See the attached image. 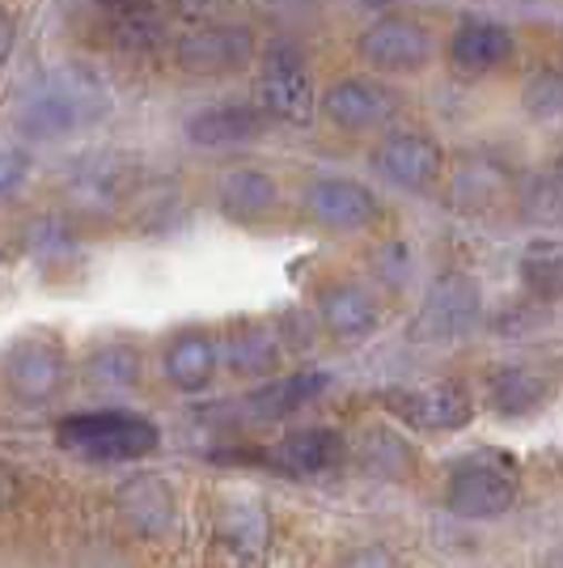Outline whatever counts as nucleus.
<instances>
[{"instance_id": "1", "label": "nucleus", "mask_w": 563, "mask_h": 568, "mask_svg": "<svg viewBox=\"0 0 563 568\" xmlns=\"http://www.w3.org/2000/svg\"><path fill=\"white\" fill-rule=\"evenodd\" d=\"M106 111H111V98L94 72L60 64V69L43 72L18 98V128L34 141H60V136L94 128Z\"/></svg>"}, {"instance_id": "14", "label": "nucleus", "mask_w": 563, "mask_h": 568, "mask_svg": "<svg viewBox=\"0 0 563 568\" xmlns=\"http://www.w3.org/2000/svg\"><path fill=\"white\" fill-rule=\"evenodd\" d=\"M272 119L263 115V106L250 102H216L208 111L191 115L187 123V141L199 149H225V144H250L263 141Z\"/></svg>"}, {"instance_id": "3", "label": "nucleus", "mask_w": 563, "mask_h": 568, "mask_svg": "<svg viewBox=\"0 0 563 568\" xmlns=\"http://www.w3.org/2000/svg\"><path fill=\"white\" fill-rule=\"evenodd\" d=\"M516 500V471L513 463L495 458V454H474L462 467H453L446 488V505L458 518L488 521L509 514Z\"/></svg>"}, {"instance_id": "30", "label": "nucleus", "mask_w": 563, "mask_h": 568, "mask_svg": "<svg viewBox=\"0 0 563 568\" xmlns=\"http://www.w3.org/2000/svg\"><path fill=\"white\" fill-rule=\"evenodd\" d=\"M525 106L534 115H563V72L542 69L530 85H525Z\"/></svg>"}, {"instance_id": "24", "label": "nucleus", "mask_w": 563, "mask_h": 568, "mask_svg": "<svg viewBox=\"0 0 563 568\" xmlns=\"http://www.w3.org/2000/svg\"><path fill=\"white\" fill-rule=\"evenodd\" d=\"M221 539L234 547L237 556H258L267 547V514L255 500H237L225 505L221 514Z\"/></svg>"}, {"instance_id": "33", "label": "nucleus", "mask_w": 563, "mask_h": 568, "mask_svg": "<svg viewBox=\"0 0 563 568\" xmlns=\"http://www.w3.org/2000/svg\"><path fill=\"white\" fill-rule=\"evenodd\" d=\"M102 9L111 13H141V9H153V0H98Z\"/></svg>"}, {"instance_id": "35", "label": "nucleus", "mask_w": 563, "mask_h": 568, "mask_svg": "<svg viewBox=\"0 0 563 568\" xmlns=\"http://www.w3.org/2000/svg\"><path fill=\"white\" fill-rule=\"evenodd\" d=\"M13 488H18V484H13V471H0V509L13 500Z\"/></svg>"}, {"instance_id": "11", "label": "nucleus", "mask_w": 563, "mask_h": 568, "mask_svg": "<svg viewBox=\"0 0 563 568\" xmlns=\"http://www.w3.org/2000/svg\"><path fill=\"white\" fill-rule=\"evenodd\" d=\"M369 166L386 183H395V187L420 191L441 174V149L428 141V136H420V132H395V136H386L373 149Z\"/></svg>"}, {"instance_id": "8", "label": "nucleus", "mask_w": 563, "mask_h": 568, "mask_svg": "<svg viewBox=\"0 0 563 568\" xmlns=\"http://www.w3.org/2000/svg\"><path fill=\"white\" fill-rule=\"evenodd\" d=\"M301 204L323 230L352 234V230H369L377 221V195L356 179H314Z\"/></svg>"}, {"instance_id": "23", "label": "nucleus", "mask_w": 563, "mask_h": 568, "mask_svg": "<svg viewBox=\"0 0 563 568\" xmlns=\"http://www.w3.org/2000/svg\"><path fill=\"white\" fill-rule=\"evenodd\" d=\"M127 187H132V170L123 166L119 158H98V162H85L72 191L94 209H111L127 195Z\"/></svg>"}, {"instance_id": "32", "label": "nucleus", "mask_w": 563, "mask_h": 568, "mask_svg": "<svg viewBox=\"0 0 563 568\" xmlns=\"http://www.w3.org/2000/svg\"><path fill=\"white\" fill-rule=\"evenodd\" d=\"M339 568H395V556L386 551V547H360L356 556H348Z\"/></svg>"}, {"instance_id": "13", "label": "nucleus", "mask_w": 563, "mask_h": 568, "mask_svg": "<svg viewBox=\"0 0 563 568\" xmlns=\"http://www.w3.org/2000/svg\"><path fill=\"white\" fill-rule=\"evenodd\" d=\"M344 454H348V442L335 428H297L284 442H276V450H267V463L280 475L309 479V475L335 471L344 463Z\"/></svg>"}, {"instance_id": "29", "label": "nucleus", "mask_w": 563, "mask_h": 568, "mask_svg": "<svg viewBox=\"0 0 563 568\" xmlns=\"http://www.w3.org/2000/svg\"><path fill=\"white\" fill-rule=\"evenodd\" d=\"M115 34L123 48H136V51H149L162 43V22L153 18V9H141V13H119L115 22Z\"/></svg>"}, {"instance_id": "9", "label": "nucleus", "mask_w": 563, "mask_h": 568, "mask_svg": "<svg viewBox=\"0 0 563 568\" xmlns=\"http://www.w3.org/2000/svg\"><path fill=\"white\" fill-rule=\"evenodd\" d=\"M432 39L411 18H381L360 34V60L381 72H416L428 64Z\"/></svg>"}, {"instance_id": "2", "label": "nucleus", "mask_w": 563, "mask_h": 568, "mask_svg": "<svg viewBox=\"0 0 563 568\" xmlns=\"http://www.w3.org/2000/svg\"><path fill=\"white\" fill-rule=\"evenodd\" d=\"M55 442L72 454L102 458V463H132L149 458L162 446V433L153 420H144L136 412H85L69 416L55 425Z\"/></svg>"}, {"instance_id": "6", "label": "nucleus", "mask_w": 563, "mask_h": 568, "mask_svg": "<svg viewBox=\"0 0 563 568\" xmlns=\"http://www.w3.org/2000/svg\"><path fill=\"white\" fill-rule=\"evenodd\" d=\"M64 348L55 339L25 335L4 353V382L25 403H48L64 386Z\"/></svg>"}, {"instance_id": "17", "label": "nucleus", "mask_w": 563, "mask_h": 568, "mask_svg": "<svg viewBox=\"0 0 563 568\" xmlns=\"http://www.w3.org/2000/svg\"><path fill=\"white\" fill-rule=\"evenodd\" d=\"M513 34L504 30V26L495 22H467L458 26V34L449 39V55H453V64L467 72H492L500 64H509L513 60Z\"/></svg>"}, {"instance_id": "25", "label": "nucleus", "mask_w": 563, "mask_h": 568, "mask_svg": "<svg viewBox=\"0 0 563 568\" xmlns=\"http://www.w3.org/2000/svg\"><path fill=\"white\" fill-rule=\"evenodd\" d=\"M369 442H360V463L369 467L373 475H402L411 467V450H407V442L395 437V433H386V428H369L365 433Z\"/></svg>"}, {"instance_id": "28", "label": "nucleus", "mask_w": 563, "mask_h": 568, "mask_svg": "<svg viewBox=\"0 0 563 568\" xmlns=\"http://www.w3.org/2000/svg\"><path fill=\"white\" fill-rule=\"evenodd\" d=\"M525 221H534V225H551V230H560L563 225V183L560 179H542L534 187L525 191Z\"/></svg>"}, {"instance_id": "16", "label": "nucleus", "mask_w": 563, "mask_h": 568, "mask_svg": "<svg viewBox=\"0 0 563 568\" xmlns=\"http://www.w3.org/2000/svg\"><path fill=\"white\" fill-rule=\"evenodd\" d=\"M318 318H323V327H327L335 339H365V335L377 332V302L369 288H360V284H330L327 293L318 297Z\"/></svg>"}, {"instance_id": "7", "label": "nucleus", "mask_w": 563, "mask_h": 568, "mask_svg": "<svg viewBox=\"0 0 563 568\" xmlns=\"http://www.w3.org/2000/svg\"><path fill=\"white\" fill-rule=\"evenodd\" d=\"M174 55L187 72H237L255 60V34H250V26L237 22L199 26L178 39Z\"/></svg>"}, {"instance_id": "27", "label": "nucleus", "mask_w": 563, "mask_h": 568, "mask_svg": "<svg viewBox=\"0 0 563 568\" xmlns=\"http://www.w3.org/2000/svg\"><path fill=\"white\" fill-rule=\"evenodd\" d=\"M521 272H525V284L539 288L546 297H560L563 293V246H534L525 260H521Z\"/></svg>"}, {"instance_id": "18", "label": "nucleus", "mask_w": 563, "mask_h": 568, "mask_svg": "<svg viewBox=\"0 0 563 568\" xmlns=\"http://www.w3.org/2000/svg\"><path fill=\"white\" fill-rule=\"evenodd\" d=\"M216 365H221V348L212 344L204 332H183L170 339V348H165V378L170 386H178V390H204L216 374Z\"/></svg>"}, {"instance_id": "19", "label": "nucleus", "mask_w": 563, "mask_h": 568, "mask_svg": "<svg viewBox=\"0 0 563 568\" xmlns=\"http://www.w3.org/2000/svg\"><path fill=\"white\" fill-rule=\"evenodd\" d=\"M119 505H123V518L132 521L144 535H162L174 521V493L170 484L157 479V475H136L123 484L119 493Z\"/></svg>"}, {"instance_id": "15", "label": "nucleus", "mask_w": 563, "mask_h": 568, "mask_svg": "<svg viewBox=\"0 0 563 568\" xmlns=\"http://www.w3.org/2000/svg\"><path fill=\"white\" fill-rule=\"evenodd\" d=\"M327 386H330L327 369H297V374H284V378L250 390V395L242 399V407H246L255 420H284V416L309 407L318 395H327Z\"/></svg>"}, {"instance_id": "4", "label": "nucleus", "mask_w": 563, "mask_h": 568, "mask_svg": "<svg viewBox=\"0 0 563 568\" xmlns=\"http://www.w3.org/2000/svg\"><path fill=\"white\" fill-rule=\"evenodd\" d=\"M258 106L276 123H306L318 111L314 98V77L301 48L293 43H272L263 51V77H258Z\"/></svg>"}, {"instance_id": "26", "label": "nucleus", "mask_w": 563, "mask_h": 568, "mask_svg": "<svg viewBox=\"0 0 563 568\" xmlns=\"http://www.w3.org/2000/svg\"><path fill=\"white\" fill-rule=\"evenodd\" d=\"M136 374H141V356L123 344H111L94 353L90 361V382L94 386H111V390H123V386H136Z\"/></svg>"}, {"instance_id": "31", "label": "nucleus", "mask_w": 563, "mask_h": 568, "mask_svg": "<svg viewBox=\"0 0 563 568\" xmlns=\"http://www.w3.org/2000/svg\"><path fill=\"white\" fill-rule=\"evenodd\" d=\"M25 179V158L18 149H0V195L13 191Z\"/></svg>"}, {"instance_id": "36", "label": "nucleus", "mask_w": 563, "mask_h": 568, "mask_svg": "<svg viewBox=\"0 0 563 568\" xmlns=\"http://www.w3.org/2000/svg\"><path fill=\"white\" fill-rule=\"evenodd\" d=\"M555 179L563 183V153H560V162H555Z\"/></svg>"}, {"instance_id": "20", "label": "nucleus", "mask_w": 563, "mask_h": 568, "mask_svg": "<svg viewBox=\"0 0 563 568\" xmlns=\"http://www.w3.org/2000/svg\"><path fill=\"white\" fill-rule=\"evenodd\" d=\"M221 209L237 221H255V216H267L276 209V179L258 166H242L229 170L221 179Z\"/></svg>"}, {"instance_id": "21", "label": "nucleus", "mask_w": 563, "mask_h": 568, "mask_svg": "<svg viewBox=\"0 0 563 568\" xmlns=\"http://www.w3.org/2000/svg\"><path fill=\"white\" fill-rule=\"evenodd\" d=\"M225 365L242 374V378H258V374H272L280 365V344L267 327H242L229 335V344L221 348Z\"/></svg>"}, {"instance_id": "22", "label": "nucleus", "mask_w": 563, "mask_h": 568, "mask_svg": "<svg viewBox=\"0 0 563 568\" xmlns=\"http://www.w3.org/2000/svg\"><path fill=\"white\" fill-rule=\"evenodd\" d=\"M551 399V382L534 369H500L492 378V403L504 416H530Z\"/></svg>"}, {"instance_id": "12", "label": "nucleus", "mask_w": 563, "mask_h": 568, "mask_svg": "<svg viewBox=\"0 0 563 568\" xmlns=\"http://www.w3.org/2000/svg\"><path fill=\"white\" fill-rule=\"evenodd\" d=\"M390 407L399 412L407 425L423 428V433H449L470 420V395L453 382H432V386H411V390H395Z\"/></svg>"}, {"instance_id": "10", "label": "nucleus", "mask_w": 563, "mask_h": 568, "mask_svg": "<svg viewBox=\"0 0 563 568\" xmlns=\"http://www.w3.org/2000/svg\"><path fill=\"white\" fill-rule=\"evenodd\" d=\"M323 111H327L330 123H339L344 132H373V128L395 119L399 98H395V90H386L381 81L348 77V81H335L327 90Z\"/></svg>"}, {"instance_id": "5", "label": "nucleus", "mask_w": 563, "mask_h": 568, "mask_svg": "<svg viewBox=\"0 0 563 568\" xmlns=\"http://www.w3.org/2000/svg\"><path fill=\"white\" fill-rule=\"evenodd\" d=\"M479 314H483L479 284L470 281V276H462V272H449V276H441V281L428 288V297L416 310L407 335L416 344H453V339L474 332Z\"/></svg>"}, {"instance_id": "34", "label": "nucleus", "mask_w": 563, "mask_h": 568, "mask_svg": "<svg viewBox=\"0 0 563 568\" xmlns=\"http://www.w3.org/2000/svg\"><path fill=\"white\" fill-rule=\"evenodd\" d=\"M9 51H13V22H9V13L0 9V64L9 60Z\"/></svg>"}]
</instances>
